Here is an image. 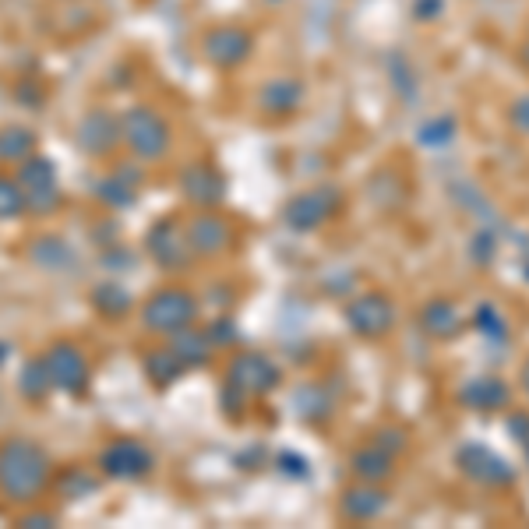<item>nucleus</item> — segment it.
Wrapping results in <instances>:
<instances>
[{"instance_id": "nucleus-21", "label": "nucleus", "mask_w": 529, "mask_h": 529, "mask_svg": "<svg viewBox=\"0 0 529 529\" xmlns=\"http://www.w3.org/2000/svg\"><path fill=\"white\" fill-rule=\"evenodd\" d=\"M53 392V378H50V367H46L43 357H32L22 364L18 371V395H22L25 403H43L46 395Z\"/></svg>"}, {"instance_id": "nucleus-19", "label": "nucleus", "mask_w": 529, "mask_h": 529, "mask_svg": "<svg viewBox=\"0 0 529 529\" xmlns=\"http://www.w3.org/2000/svg\"><path fill=\"white\" fill-rule=\"evenodd\" d=\"M92 307H96L99 314H103L106 321H120L131 314V307H135V297L124 290L120 283H113V279H106V283H96L89 293Z\"/></svg>"}, {"instance_id": "nucleus-15", "label": "nucleus", "mask_w": 529, "mask_h": 529, "mask_svg": "<svg viewBox=\"0 0 529 529\" xmlns=\"http://www.w3.org/2000/svg\"><path fill=\"white\" fill-rule=\"evenodd\" d=\"M142 170L135 163H120L113 173L96 180V198L106 209H127L138 202V187H142Z\"/></svg>"}, {"instance_id": "nucleus-37", "label": "nucleus", "mask_w": 529, "mask_h": 529, "mask_svg": "<svg viewBox=\"0 0 529 529\" xmlns=\"http://www.w3.org/2000/svg\"><path fill=\"white\" fill-rule=\"evenodd\" d=\"M522 388H526V395H529V364L522 367Z\"/></svg>"}, {"instance_id": "nucleus-34", "label": "nucleus", "mask_w": 529, "mask_h": 529, "mask_svg": "<svg viewBox=\"0 0 529 529\" xmlns=\"http://www.w3.org/2000/svg\"><path fill=\"white\" fill-rule=\"evenodd\" d=\"M508 117H512V127L519 131V135H529V96L515 99L512 110H508Z\"/></svg>"}, {"instance_id": "nucleus-3", "label": "nucleus", "mask_w": 529, "mask_h": 529, "mask_svg": "<svg viewBox=\"0 0 529 529\" xmlns=\"http://www.w3.org/2000/svg\"><path fill=\"white\" fill-rule=\"evenodd\" d=\"M194 318H198V300L180 286L156 290L142 307V325L156 336H177V332L194 325Z\"/></svg>"}, {"instance_id": "nucleus-32", "label": "nucleus", "mask_w": 529, "mask_h": 529, "mask_svg": "<svg viewBox=\"0 0 529 529\" xmlns=\"http://www.w3.org/2000/svg\"><path fill=\"white\" fill-rule=\"evenodd\" d=\"M15 526H25V529H53V526H57V515L43 512V508H36V512H22V515H18Z\"/></svg>"}, {"instance_id": "nucleus-39", "label": "nucleus", "mask_w": 529, "mask_h": 529, "mask_svg": "<svg viewBox=\"0 0 529 529\" xmlns=\"http://www.w3.org/2000/svg\"><path fill=\"white\" fill-rule=\"evenodd\" d=\"M0 410H4V395H0Z\"/></svg>"}, {"instance_id": "nucleus-10", "label": "nucleus", "mask_w": 529, "mask_h": 529, "mask_svg": "<svg viewBox=\"0 0 529 529\" xmlns=\"http://www.w3.org/2000/svg\"><path fill=\"white\" fill-rule=\"evenodd\" d=\"M251 32L237 29V25H219V29H209L202 39V50L205 57H209V64H216V68H237V64H244L247 57H251Z\"/></svg>"}, {"instance_id": "nucleus-14", "label": "nucleus", "mask_w": 529, "mask_h": 529, "mask_svg": "<svg viewBox=\"0 0 529 529\" xmlns=\"http://www.w3.org/2000/svg\"><path fill=\"white\" fill-rule=\"evenodd\" d=\"M25 254H29L32 265H36L39 272H46V276H71V272L78 269L75 247L64 237H50V233H46V237H32Z\"/></svg>"}, {"instance_id": "nucleus-1", "label": "nucleus", "mask_w": 529, "mask_h": 529, "mask_svg": "<svg viewBox=\"0 0 529 529\" xmlns=\"http://www.w3.org/2000/svg\"><path fill=\"white\" fill-rule=\"evenodd\" d=\"M53 484V462L39 441L4 438L0 441V494L11 505H32Z\"/></svg>"}, {"instance_id": "nucleus-5", "label": "nucleus", "mask_w": 529, "mask_h": 529, "mask_svg": "<svg viewBox=\"0 0 529 529\" xmlns=\"http://www.w3.org/2000/svg\"><path fill=\"white\" fill-rule=\"evenodd\" d=\"M43 360H46V367H50V378L57 392L71 395V399L89 395L92 371H89V357H85L82 346L71 343V339H57V343H50V350L43 353Z\"/></svg>"}, {"instance_id": "nucleus-18", "label": "nucleus", "mask_w": 529, "mask_h": 529, "mask_svg": "<svg viewBox=\"0 0 529 529\" xmlns=\"http://www.w3.org/2000/svg\"><path fill=\"white\" fill-rule=\"evenodd\" d=\"M261 110L265 113H276V117H286V113L300 110V103H304V85L297 82V78H272L265 89H261L258 96Z\"/></svg>"}, {"instance_id": "nucleus-31", "label": "nucleus", "mask_w": 529, "mask_h": 529, "mask_svg": "<svg viewBox=\"0 0 529 529\" xmlns=\"http://www.w3.org/2000/svg\"><path fill=\"white\" fill-rule=\"evenodd\" d=\"M452 120H445V117H438V120H431V124H424V131H420V142L424 145H441V142H448V138L455 135L452 131Z\"/></svg>"}, {"instance_id": "nucleus-20", "label": "nucleus", "mask_w": 529, "mask_h": 529, "mask_svg": "<svg viewBox=\"0 0 529 529\" xmlns=\"http://www.w3.org/2000/svg\"><path fill=\"white\" fill-rule=\"evenodd\" d=\"M170 350L184 360V367H205L216 346H212L209 332H198V328L191 325V328H184V332H177V336H170Z\"/></svg>"}, {"instance_id": "nucleus-36", "label": "nucleus", "mask_w": 529, "mask_h": 529, "mask_svg": "<svg viewBox=\"0 0 529 529\" xmlns=\"http://www.w3.org/2000/svg\"><path fill=\"white\" fill-rule=\"evenodd\" d=\"M8 357H11V346H8V343H4V339H0V367L8 364Z\"/></svg>"}, {"instance_id": "nucleus-13", "label": "nucleus", "mask_w": 529, "mask_h": 529, "mask_svg": "<svg viewBox=\"0 0 529 529\" xmlns=\"http://www.w3.org/2000/svg\"><path fill=\"white\" fill-rule=\"evenodd\" d=\"M180 184V194H184L191 205H202V209H212V205L223 202L226 194V180L223 173L216 170L212 163H191L180 170L177 177Z\"/></svg>"}, {"instance_id": "nucleus-9", "label": "nucleus", "mask_w": 529, "mask_h": 529, "mask_svg": "<svg viewBox=\"0 0 529 529\" xmlns=\"http://www.w3.org/2000/svg\"><path fill=\"white\" fill-rule=\"evenodd\" d=\"M240 395H269L272 388L279 385V367L272 364L269 357H261V353H244L230 364V381Z\"/></svg>"}, {"instance_id": "nucleus-16", "label": "nucleus", "mask_w": 529, "mask_h": 529, "mask_svg": "<svg viewBox=\"0 0 529 529\" xmlns=\"http://www.w3.org/2000/svg\"><path fill=\"white\" fill-rule=\"evenodd\" d=\"M346 318H350L353 332L357 336H385L388 328H392V304H388L385 297H378V293H371V297H357L350 307H346Z\"/></svg>"}, {"instance_id": "nucleus-25", "label": "nucleus", "mask_w": 529, "mask_h": 529, "mask_svg": "<svg viewBox=\"0 0 529 529\" xmlns=\"http://www.w3.org/2000/svg\"><path fill=\"white\" fill-rule=\"evenodd\" d=\"M462 403L477 406V410H498V406L508 403V388L505 381H494V378H477L466 385L462 392Z\"/></svg>"}, {"instance_id": "nucleus-8", "label": "nucleus", "mask_w": 529, "mask_h": 529, "mask_svg": "<svg viewBox=\"0 0 529 529\" xmlns=\"http://www.w3.org/2000/svg\"><path fill=\"white\" fill-rule=\"evenodd\" d=\"M152 466V452L135 438H120L99 452V473L110 480H142L152 473Z\"/></svg>"}, {"instance_id": "nucleus-26", "label": "nucleus", "mask_w": 529, "mask_h": 529, "mask_svg": "<svg viewBox=\"0 0 529 529\" xmlns=\"http://www.w3.org/2000/svg\"><path fill=\"white\" fill-rule=\"evenodd\" d=\"M424 328L438 339L455 336V332H459V314H455V307L445 304V300H434V304H427V311H424Z\"/></svg>"}, {"instance_id": "nucleus-30", "label": "nucleus", "mask_w": 529, "mask_h": 529, "mask_svg": "<svg viewBox=\"0 0 529 529\" xmlns=\"http://www.w3.org/2000/svg\"><path fill=\"white\" fill-rule=\"evenodd\" d=\"M15 99L22 106H29V110H39V106H43V99H46V92H43V85H39V82L22 78V82L15 85Z\"/></svg>"}, {"instance_id": "nucleus-35", "label": "nucleus", "mask_w": 529, "mask_h": 529, "mask_svg": "<svg viewBox=\"0 0 529 529\" xmlns=\"http://www.w3.org/2000/svg\"><path fill=\"white\" fill-rule=\"evenodd\" d=\"M413 11H417L424 22H434V18H438V11H441V0H417V4H413Z\"/></svg>"}, {"instance_id": "nucleus-7", "label": "nucleus", "mask_w": 529, "mask_h": 529, "mask_svg": "<svg viewBox=\"0 0 529 529\" xmlns=\"http://www.w3.org/2000/svg\"><path fill=\"white\" fill-rule=\"evenodd\" d=\"M124 142V131H120V117H113L103 106H92L78 117L75 124V145L92 159L110 156L117 145Z\"/></svg>"}, {"instance_id": "nucleus-28", "label": "nucleus", "mask_w": 529, "mask_h": 529, "mask_svg": "<svg viewBox=\"0 0 529 529\" xmlns=\"http://www.w3.org/2000/svg\"><path fill=\"white\" fill-rule=\"evenodd\" d=\"M353 470H357V477H364V480H381V477H388L392 473V455L385 452V448H364V452L353 459Z\"/></svg>"}, {"instance_id": "nucleus-6", "label": "nucleus", "mask_w": 529, "mask_h": 529, "mask_svg": "<svg viewBox=\"0 0 529 529\" xmlns=\"http://www.w3.org/2000/svg\"><path fill=\"white\" fill-rule=\"evenodd\" d=\"M142 244H145V254H149L163 272L187 269L194 258L191 244H187V230L173 216L156 219V223L149 226V233H145Z\"/></svg>"}, {"instance_id": "nucleus-12", "label": "nucleus", "mask_w": 529, "mask_h": 529, "mask_svg": "<svg viewBox=\"0 0 529 529\" xmlns=\"http://www.w3.org/2000/svg\"><path fill=\"white\" fill-rule=\"evenodd\" d=\"M187 244H191L194 258H216L219 251H226V244L233 240V230L223 216H216L212 209L198 212L184 223Z\"/></svg>"}, {"instance_id": "nucleus-4", "label": "nucleus", "mask_w": 529, "mask_h": 529, "mask_svg": "<svg viewBox=\"0 0 529 529\" xmlns=\"http://www.w3.org/2000/svg\"><path fill=\"white\" fill-rule=\"evenodd\" d=\"M120 131H124V145L142 163H156L170 152V124L152 106H131L120 117Z\"/></svg>"}, {"instance_id": "nucleus-17", "label": "nucleus", "mask_w": 529, "mask_h": 529, "mask_svg": "<svg viewBox=\"0 0 529 529\" xmlns=\"http://www.w3.org/2000/svg\"><path fill=\"white\" fill-rule=\"evenodd\" d=\"M459 462H462V470L470 473L473 480H480V484H512V466H508L505 459H498V455L484 445L462 448Z\"/></svg>"}, {"instance_id": "nucleus-2", "label": "nucleus", "mask_w": 529, "mask_h": 529, "mask_svg": "<svg viewBox=\"0 0 529 529\" xmlns=\"http://www.w3.org/2000/svg\"><path fill=\"white\" fill-rule=\"evenodd\" d=\"M15 180L22 184L25 212H29V216L46 219L60 209V202H64V194H60V184H57V163H53L50 156L32 152L29 159L18 163Z\"/></svg>"}, {"instance_id": "nucleus-29", "label": "nucleus", "mask_w": 529, "mask_h": 529, "mask_svg": "<svg viewBox=\"0 0 529 529\" xmlns=\"http://www.w3.org/2000/svg\"><path fill=\"white\" fill-rule=\"evenodd\" d=\"M25 216V194L22 184L8 173H0V223H11V219Z\"/></svg>"}, {"instance_id": "nucleus-38", "label": "nucleus", "mask_w": 529, "mask_h": 529, "mask_svg": "<svg viewBox=\"0 0 529 529\" xmlns=\"http://www.w3.org/2000/svg\"><path fill=\"white\" fill-rule=\"evenodd\" d=\"M522 57H526V64H529V43H526V53H522Z\"/></svg>"}, {"instance_id": "nucleus-22", "label": "nucleus", "mask_w": 529, "mask_h": 529, "mask_svg": "<svg viewBox=\"0 0 529 529\" xmlns=\"http://www.w3.org/2000/svg\"><path fill=\"white\" fill-rule=\"evenodd\" d=\"M39 138L32 135V127H22V124H8L0 127V163H22V159H29L32 152H36Z\"/></svg>"}, {"instance_id": "nucleus-23", "label": "nucleus", "mask_w": 529, "mask_h": 529, "mask_svg": "<svg viewBox=\"0 0 529 529\" xmlns=\"http://www.w3.org/2000/svg\"><path fill=\"white\" fill-rule=\"evenodd\" d=\"M53 487H57V494L64 501H82L99 491V477H92L82 466H68V470H60L57 477H53Z\"/></svg>"}, {"instance_id": "nucleus-11", "label": "nucleus", "mask_w": 529, "mask_h": 529, "mask_svg": "<svg viewBox=\"0 0 529 529\" xmlns=\"http://www.w3.org/2000/svg\"><path fill=\"white\" fill-rule=\"evenodd\" d=\"M336 205H339V194L332 191V187H311V191L297 194V198L286 205L283 219L293 230H314V226H321L332 212H336Z\"/></svg>"}, {"instance_id": "nucleus-27", "label": "nucleus", "mask_w": 529, "mask_h": 529, "mask_svg": "<svg viewBox=\"0 0 529 529\" xmlns=\"http://www.w3.org/2000/svg\"><path fill=\"white\" fill-rule=\"evenodd\" d=\"M385 494L381 491H371V487H360V491H350L346 494V501H343V508H346V515L350 519H374V515L385 508Z\"/></svg>"}, {"instance_id": "nucleus-24", "label": "nucleus", "mask_w": 529, "mask_h": 529, "mask_svg": "<svg viewBox=\"0 0 529 529\" xmlns=\"http://www.w3.org/2000/svg\"><path fill=\"white\" fill-rule=\"evenodd\" d=\"M184 371H187L184 360H180L173 350H152V353H145V374H149V381L156 388L173 385V381H177Z\"/></svg>"}, {"instance_id": "nucleus-33", "label": "nucleus", "mask_w": 529, "mask_h": 529, "mask_svg": "<svg viewBox=\"0 0 529 529\" xmlns=\"http://www.w3.org/2000/svg\"><path fill=\"white\" fill-rule=\"evenodd\" d=\"M209 339H212V346H233L237 343V328H233V321H216V325L209 328Z\"/></svg>"}]
</instances>
